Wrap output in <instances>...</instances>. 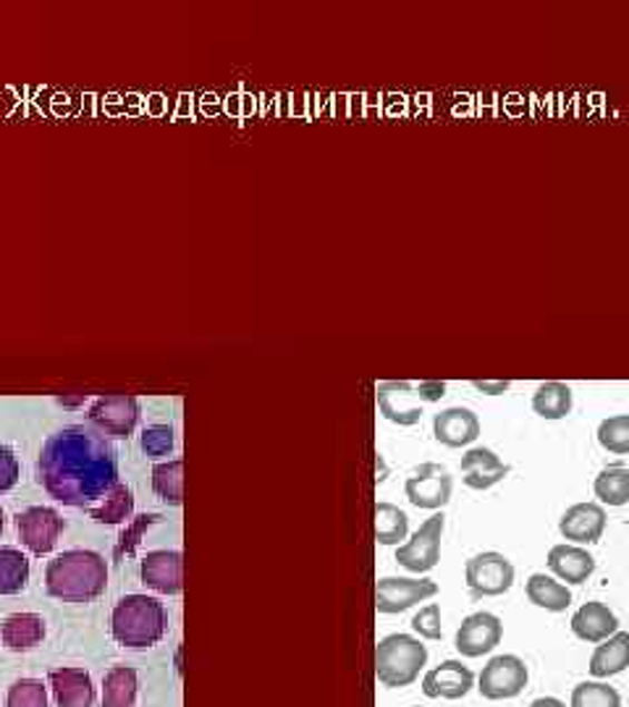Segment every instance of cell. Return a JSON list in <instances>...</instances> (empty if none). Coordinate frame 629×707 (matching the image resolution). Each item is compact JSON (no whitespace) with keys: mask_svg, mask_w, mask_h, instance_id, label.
I'll use <instances>...</instances> for the list:
<instances>
[{"mask_svg":"<svg viewBox=\"0 0 629 707\" xmlns=\"http://www.w3.org/2000/svg\"><path fill=\"white\" fill-rule=\"evenodd\" d=\"M37 469L42 488L56 501L77 509H92L118 485L114 445L92 424H71L50 435Z\"/></svg>","mask_w":629,"mask_h":707,"instance_id":"obj_1","label":"cell"},{"mask_svg":"<svg viewBox=\"0 0 629 707\" xmlns=\"http://www.w3.org/2000/svg\"><path fill=\"white\" fill-rule=\"evenodd\" d=\"M48 592L66 602H87L106 592L108 563L92 550H66L46 569Z\"/></svg>","mask_w":629,"mask_h":707,"instance_id":"obj_2","label":"cell"},{"mask_svg":"<svg viewBox=\"0 0 629 707\" xmlns=\"http://www.w3.org/2000/svg\"><path fill=\"white\" fill-rule=\"evenodd\" d=\"M168 616L160 600L147 598V595H126L116 602L114 616H110V629L118 645L135 647H153L166 635Z\"/></svg>","mask_w":629,"mask_h":707,"instance_id":"obj_3","label":"cell"},{"mask_svg":"<svg viewBox=\"0 0 629 707\" xmlns=\"http://www.w3.org/2000/svg\"><path fill=\"white\" fill-rule=\"evenodd\" d=\"M427 666V647L412 635H389L375 647L377 681L389 689L410 687Z\"/></svg>","mask_w":629,"mask_h":707,"instance_id":"obj_4","label":"cell"},{"mask_svg":"<svg viewBox=\"0 0 629 707\" xmlns=\"http://www.w3.org/2000/svg\"><path fill=\"white\" fill-rule=\"evenodd\" d=\"M443 396H446V383L441 381H389L377 385V406H381V414L389 422L402 424V428L417 424L425 404H435Z\"/></svg>","mask_w":629,"mask_h":707,"instance_id":"obj_5","label":"cell"},{"mask_svg":"<svg viewBox=\"0 0 629 707\" xmlns=\"http://www.w3.org/2000/svg\"><path fill=\"white\" fill-rule=\"evenodd\" d=\"M530 681V671L524 666V660L520 655H495V658L488 660L483 666V671L478 676V691L480 697L491 699V703H499V699H514L520 697L524 687Z\"/></svg>","mask_w":629,"mask_h":707,"instance_id":"obj_6","label":"cell"},{"mask_svg":"<svg viewBox=\"0 0 629 707\" xmlns=\"http://www.w3.org/2000/svg\"><path fill=\"white\" fill-rule=\"evenodd\" d=\"M464 582L472 598H499L514 585V566L507 556L485 550L464 563Z\"/></svg>","mask_w":629,"mask_h":707,"instance_id":"obj_7","label":"cell"},{"mask_svg":"<svg viewBox=\"0 0 629 707\" xmlns=\"http://www.w3.org/2000/svg\"><path fill=\"white\" fill-rule=\"evenodd\" d=\"M446 530V517L435 511L431 519L420 524V530L412 534L404 546L396 548V563L404 566L412 575H427L441 561V538Z\"/></svg>","mask_w":629,"mask_h":707,"instance_id":"obj_8","label":"cell"},{"mask_svg":"<svg viewBox=\"0 0 629 707\" xmlns=\"http://www.w3.org/2000/svg\"><path fill=\"white\" fill-rule=\"evenodd\" d=\"M451 490H454V480H451L449 469L433 464V461L420 464L404 482V493L410 503L425 511L443 509L451 501Z\"/></svg>","mask_w":629,"mask_h":707,"instance_id":"obj_9","label":"cell"},{"mask_svg":"<svg viewBox=\"0 0 629 707\" xmlns=\"http://www.w3.org/2000/svg\"><path fill=\"white\" fill-rule=\"evenodd\" d=\"M435 595H439V585L433 579L383 577L375 585V608L377 613H404Z\"/></svg>","mask_w":629,"mask_h":707,"instance_id":"obj_10","label":"cell"},{"mask_svg":"<svg viewBox=\"0 0 629 707\" xmlns=\"http://www.w3.org/2000/svg\"><path fill=\"white\" fill-rule=\"evenodd\" d=\"M17 530L24 546L35 556H48L56 548L58 534L63 532V519L56 509L48 505H32L17 517Z\"/></svg>","mask_w":629,"mask_h":707,"instance_id":"obj_11","label":"cell"},{"mask_svg":"<svg viewBox=\"0 0 629 707\" xmlns=\"http://www.w3.org/2000/svg\"><path fill=\"white\" fill-rule=\"evenodd\" d=\"M503 637V623L495 613H488V610H478V613H470L468 619L462 621V627L456 629V652L464 655V658H483V655L493 652L495 647L501 645Z\"/></svg>","mask_w":629,"mask_h":707,"instance_id":"obj_12","label":"cell"},{"mask_svg":"<svg viewBox=\"0 0 629 707\" xmlns=\"http://www.w3.org/2000/svg\"><path fill=\"white\" fill-rule=\"evenodd\" d=\"M139 420V401L126 393H114V396H100L90 409V422L102 435L110 438H129L135 433Z\"/></svg>","mask_w":629,"mask_h":707,"instance_id":"obj_13","label":"cell"},{"mask_svg":"<svg viewBox=\"0 0 629 707\" xmlns=\"http://www.w3.org/2000/svg\"><path fill=\"white\" fill-rule=\"evenodd\" d=\"M559 532L572 546H596L606 532V509L593 501L569 505L559 522Z\"/></svg>","mask_w":629,"mask_h":707,"instance_id":"obj_14","label":"cell"},{"mask_svg":"<svg viewBox=\"0 0 629 707\" xmlns=\"http://www.w3.org/2000/svg\"><path fill=\"white\" fill-rule=\"evenodd\" d=\"M475 687V674L462 660H443L423 676V695L427 699H462Z\"/></svg>","mask_w":629,"mask_h":707,"instance_id":"obj_15","label":"cell"},{"mask_svg":"<svg viewBox=\"0 0 629 707\" xmlns=\"http://www.w3.org/2000/svg\"><path fill=\"white\" fill-rule=\"evenodd\" d=\"M433 438L446 449H468L480 438V420L468 406L443 409L433 416Z\"/></svg>","mask_w":629,"mask_h":707,"instance_id":"obj_16","label":"cell"},{"mask_svg":"<svg viewBox=\"0 0 629 707\" xmlns=\"http://www.w3.org/2000/svg\"><path fill=\"white\" fill-rule=\"evenodd\" d=\"M142 582L160 595H179L184 590V558L179 550H153L145 556Z\"/></svg>","mask_w":629,"mask_h":707,"instance_id":"obj_17","label":"cell"},{"mask_svg":"<svg viewBox=\"0 0 629 707\" xmlns=\"http://www.w3.org/2000/svg\"><path fill=\"white\" fill-rule=\"evenodd\" d=\"M459 467H462L464 485L470 490H491L493 485H499L501 480H507L509 472H512V467H509L507 461H501L499 453L483 449V445L468 449Z\"/></svg>","mask_w":629,"mask_h":707,"instance_id":"obj_18","label":"cell"},{"mask_svg":"<svg viewBox=\"0 0 629 707\" xmlns=\"http://www.w3.org/2000/svg\"><path fill=\"white\" fill-rule=\"evenodd\" d=\"M569 627H572V635L577 639H582V642L601 645L609 637L617 635L619 619H617V613H613V610L606 606V602L590 600L574 610L572 623H569Z\"/></svg>","mask_w":629,"mask_h":707,"instance_id":"obj_19","label":"cell"},{"mask_svg":"<svg viewBox=\"0 0 629 707\" xmlns=\"http://www.w3.org/2000/svg\"><path fill=\"white\" fill-rule=\"evenodd\" d=\"M549 569L557 575L559 582L567 585H584L596 571V558L588 553L582 546H553L546 558Z\"/></svg>","mask_w":629,"mask_h":707,"instance_id":"obj_20","label":"cell"},{"mask_svg":"<svg viewBox=\"0 0 629 707\" xmlns=\"http://www.w3.org/2000/svg\"><path fill=\"white\" fill-rule=\"evenodd\" d=\"M50 689L58 707H92L95 687L90 674L81 668H56L50 671Z\"/></svg>","mask_w":629,"mask_h":707,"instance_id":"obj_21","label":"cell"},{"mask_svg":"<svg viewBox=\"0 0 629 707\" xmlns=\"http://www.w3.org/2000/svg\"><path fill=\"white\" fill-rule=\"evenodd\" d=\"M629 668V631H617L590 655L588 671L593 679H611Z\"/></svg>","mask_w":629,"mask_h":707,"instance_id":"obj_22","label":"cell"},{"mask_svg":"<svg viewBox=\"0 0 629 707\" xmlns=\"http://www.w3.org/2000/svg\"><path fill=\"white\" fill-rule=\"evenodd\" d=\"M0 637H3V645L13 652L32 650V647L46 639V621L37 613H13L0 627Z\"/></svg>","mask_w":629,"mask_h":707,"instance_id":"obj_23","label":"cell"},{"mask_svg":"<svg viewBox=\"0 0 629 707\" xmlns=\"http://www.w3.org/2000/svg\"><path fill=\"white\" fill-rule=\"evenodd\" d=\"M524 595H528L532 606L549 610V613H564L572 606L569 587L549 575H530L528 582H524Z\"/></svg>","mask_w":629,"mask_h":707,"instance_id":"obj_24","label":"cell"},{"mask_svg":"<svg viewBox=\"0 0 629 707\" xmlns=\"http://www.w3.org/2000/svg\"><path fill=\"white\" fill-rule=\"evenodd\" d=\"M593 493L598 501H601V505H611V509L627 505L629 503V461H613V464L603 467L593 482Z\"/></svg>","mask_w":629,"mask_h":707,"instance_id":"obj_25","label":"cell"},{"mask_svg":"<svg viewBox=\"0 0 629 707\" xmlns=\"http://www.w3.org/2000/svg\"><path fill=\"white\" fill-rule=\"evenodd\" d=\"M532 412L551 422L564 420L572 412V389L559 381L540 383L538 391L532 393Z\"/></svg>","mask_w":629,"mask_h":707,"instance_id":"obj_26","label":"cell"},{"mask_svg":"<svg viewBox=\"0 0 629 707\" xmlns=\"http://www.w3.org/2000/svg\"><path fill=\"white\" fill-rule=\"evenodd\" d=\"M137 671L118 666L102 679V707H135Z\"/></svg>","mask_w":629,"mask_h":707,"instance_id":"obj_27","label":"cell"},{"mask_svg":"<svg viewBox=\"0 0 629 707\" xmlns=\"http://www.w3.org/2000/svg\"><path fill=\"white\" fill-rule=\"evenodd\" d=\"M410 532V517L394 503L375 505V540L381 546H399Z\"/></svg>","mask_w":629,"mask_h":707,"instance_id":"obj_28","label":"cell"},{"mask_svg":"<svg viewBox=\"0 0 629 707\" xmlns=\"http://www.w3.org/2000/svg\"><path fill=\"white\" fill-rule=\"evenodd\" d=\"M131 511H135V493L126 485H116L100 505H92L90 517L98 524H121L131 517Z\"/></svg>","mask_w":629,"mask_h":707,"instance_id":"obj_29","label":"cell"},{"mask_svg":"<svg viewBox=\"0 0 629 707\" xmlns=\"http://www.w3.org/2000/svg\"><path fill=\"white\" fill-rule=\"evenodd\" d=\"M29 582V561L17 548H0V595H17Z\"/></svg>","mask_w":629,"mask_h":707,"instance_id":"obj_30","label":"cell"},{"mask_svg":"<svg viewBox=\"0 0 629 707\" xmlns=\"http://www.w3.org/2000/svg\"><path fill=\"white\" fill-rule=\"evenodd\" d=\"M153 490L163 501L171 505H181L184 501V461L174 459L166 464L153 467Z\"/></svg>","mask_w":629,"mask_h":707,"instance_id":"obj_31","label":"cell"},{"mask_svg":"<svg viewBox=\"0 0 629 707\" xmlns=\"http://www.w3.org/2000/svg\"><path fill=\"white\" fill-rule=\"evenodd\" d=\"M598 443L613 456H629V414H613L598 424Z\"/></svg>","mask_w":629,"mask_h":707,"instance_id":"obj_32","label":"cell"},{"mask_svg":"<svg viewBox=\"0 0 629 707\" xmlns=\"http://www.w3.org/2000/svg\"><path fill=\"white\" fill-rule=\"evenodd\" d=\"M569 707H621V695L603 681H582L572 689Z\"/></svg>","mask_w":629,"mask_h":707,"instance_id":"obj_33","label":"cell"},{"mask_svg":"<svg viewBox=\"0 0 629 707\" xmlns=\"http://www.w3.org/2000/svg\"><path fill=\"white\" fill-rule=\"evenodd\" d=\"M6 707H48V691L42 687V681L19 679L9 689Z\"/></svg>","mask_w":629,"mask_h":707,"instance_id":"obj_34","label":"cell"},{"mask_svg":"<svg viewBox=\"0 0 629 707\" xmlns=\"http://www.w3.org/2000/svg\"><path fill=\"white\" fill-rule=\"evenodd\" d=\"M412 629L417 631L420 637L427 639V642H439L443 637V627H441V606L439 602H431V606L420 608L412 619Z\"/></svg>","mask_w":629,"mask_h":707,"instance_id":"obj_35","label":"cell"},{"mask_svg":"<svg viewBox=\"0 0 629 707\" xmlns=\"http://www.w3.org/2000/svg\"><path fill=\"white\" fill-rule=\"evenodd\" d=\"M174 449V430L168 424H153L142 433V451L147 456H166Z\"/></svg>","mask_w":629,"mask_h":707,"instance_id":"obj_36","label":"cell"},{"mask_svg":"<svg viewBox=\"0 0 629 707\" xmlns=\"http://www.w3.org/2000/svg\"><path fill=\"white\" fill-rule=\"evenodd\" d=\"M155 522H160V513H145V517H139L135 524L126 527L124 534H121V542H118L116 548V558H121L124 553H131L139 546V538H142L145 527H150Z\"/></svg>","mask_w":629,"mask_h":707,"instance_id":"obj_37","label":"cell"},{"mask_svg":"<svg viewBox=\"0 0 629 707\" xmlns=\"http://www.w3.org/2000/svg\"><path fill=\"white\" fill-rule=\"evenodd\" d=\"M19 482V459L9 445H0V493L11 490Z\"/></svg>","mask_w":629,"mask_h":707,"instance_id":"obj_38","label":"cell"},{"mask_svg":"<svg viewBox=\"0 0 629 707\" xmlns=\"http://www.w3.org/2000/svg\"><path fill=\"white\" fill-rule=\"evenodd\" d=\"M475 385L478 391H483V393H488V396H501V393H507L509 391V381H495V383H491V381H475L472 383Z\"/></svg>","mask_w":629,"mask_h":707,"instance_id":"obj_39","label":"cell"},{"mask_svg":"<svg viewBox=\"0 0 629 707\" xmlns=\"http://www.w3.org/2000/svg\"><path fill=\"white\" fill-rule=\"evenodd\" d=\"M530 707H567V705L561 703L559 697H538L535 703H530Z\"/></svg>","mask_w":629,"mask_h":707,"instance_id":"obj_40","label":"cell"},{"mask_svg":"<svg viewBox=\"0 0 629 707\" xmlns=\"http://www.w3.org/2000/svg\"><path fill=\"white\" fill-rule=\"evenodd\" d=\"M3 527H6V513L3 509H0V534H3Z\"/></svg>","mask_w":629,"mask_h":707,"instance_id":"obj_41","label":"cell"},{"mask_svg":"<svg viewBox=\"0 0 629 707\" xmlns=\"http://www.w3.org/2000/svg\"><path fill=\"white\" fill-rule=\"evenodd\" d=\"M417 707H420V705H417Z\"/></svg>","mask_w":629,"mask_h":707,"instance_id":"obj_42","label":"cell"}]
</instances>
